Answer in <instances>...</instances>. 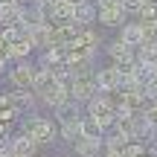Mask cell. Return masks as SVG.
I'll return each mask as SVG.
<instances>
[{
    "label": "cell",
    "mask_w": 157,
    "mask_h": 157,
    "mask_svg": "<svg viewBox=\"0 0 157 157\" xmlns=\"http://www.w3.org/2000/svg\"><path fill=\"white\" fill-rule=\"evenodd\" d=\"M23 134L35 143V146H52L58 140V128L52 125L50 117H41V113H29L23 119Z\"/></svg>",
    "instance_id": "obj_1"
},
{
    "label": "cell",
    "mask_w": 157,
    "mask_h": 157,
    "mask_svg": "<svg viewBox=\"0 0 157 157\" xmlns=\"http://www.w3.org/2000/svg\"><path fill=\"white\" fill-rule=\"evenodd\" d=\"M93 82H96V90L99 93H117V90H122V76H119L117 64L93 70Z\"/></svg>",
    "instance_id": "obj_2"
},
{
    "label": "cell",
    "mask_w": 157,
    "mask_h": 157,
    "mask_svg": "<svg viewBox=\"0 0 157 157\" xmlns=\"http://www.w3.org/2000/svg\"><path fill=\"white\" fill-rule=\"evenodd\" d=\"M67 93H70V99H73L76 105H87L99 90H96L93 76H78V78H73V82L67 84Z\"/></svg>",
    "instance_id": "obj_3"
},
{
    "label": "cell",
    "mask_w": 157,
    "mask_h": 157,
    "mask_svg": "<svg viewBox=\"0 0 157 157\" xmlns=\"http://www.w3.org/2000/svg\"><path fill=\"white\" fill-rule=\"evenodd\" d=\"M32 76H35V64L29 61H15V67L9 70V82L17 90H32Z\"/></svg>",
    "instance_id": "obj_4"
},
{
    "label": "cell",
    "mask_w": 157,
    "mask_h": 157,
    "mask_svg": "<svg viewBox=\"0 0 157 157\" xmlns=\"http://www.w3.org/2000/svg\"><path fill=\"white\" fill-rule=\"evenodd\" d=\"M41 102H44L47 108H52V111H58V108L64 105V102H70V93H67V84H58V82H52V84H47L41 93H35Z\"/></svg>",
    "instance_id": "obj_5"
},
{
    "label": "cell",
    "mask_w": 157,
    "mask_h": 157,
    "mask_svg": "<svg viewBox=\"0 0 157 157\" xmlns=\"http://www.w3.org/2000/svg\"><path fill=\"white\" fill-rule=\"evenodd\" d=\"M119 41L131 50H140L146 44V32H143V23H122L119 26Z\"/></svg>",
    "instance_id": "obj_6"
},
{
    "label": "cell",
    "mask_w": 157,
    "mask_h": 157,
    "mask_svg": "<svg viewBox=\"0 0 157 157\" xmlns=\"http://www.w3.org/2000/svg\"><path fill=\"white\" fill-rule=\"evenodd\" d=\"M6 96H9L12 108H15L17 113H32L35 99H38V96H35L32 90H17V87H12V93H6Z\"/></svg>",
    "instance_id": "obj_7"
},
{
    "label": "cell",
    "mask_w": 157,
    "mask_h": 157,
    "mask_svg": "<svg viewBox=\"0 0 157 157\" xmlns=\"http://www.w3.org/2000/svg\"><path fill=\"white\" fill-rule=\"evenodd\" d=\"M113 102H111V93H96L93 99L87 102V117H93V119H102V117H108V113H113Z\"/></svg>",
    "instance_id": "obj_8"
},
{
    "label": "cell",
    "mask_w": 157,
    "mask_h": 157,
    "mask_svg": "<svg viewBox=\"0 0 157 157\" xmlns=\"http://www.w3.org/2000/svg\"><path fill=\"white\" fill-rule=\"evenodd\" d=\"M9 151L12 157H35V151H38V146H35L32 140H29L26 134H15V137H9Z\"/></svg>",
    "instance_id": "obj_9"
},
{
    "label": "cell",
    "mask_w": 157,
    "mask_h": 157,
    "mask_svg": "<svg viewBox=\"0 0 157 157\" xmlns=\"http://www.w3.org/2000/svg\"><path fill=\"white\" fill-rule=\"evenodd\" d=\"M105 52L113 58V64H117V67H119V64H131V61H134V50H131V47H125L119 38L111 41V44H105Z\"/></svg>",
    "instance_id": "obj_10"
},
{
    "label": "cell",
    "mask_w": 157,
    "mask_h": 157,
    "mask_svg": "<svg viewBox=\"0 0 157 157\" xmlns=\"http://www.w3.org/2000/svg\"><path fill=\"white\" fill-rule=\"evenodd\" d=\"M73 23H76V26H93V23H96V6H93V0H84V3L73 6Z\"/></svg>",
    "instance_id": "obj_11"
},
{
    "label": "cell",
    "mask_w": 157,
    "mask_h": 157,
    "mask_svg": "<svg viewBox=\"0 0 157 157\" xmlns=\"http://www.w3.org/2000/svg\"><path fill=\"white\" fill-rule=\"evenodd\" d=\"M29 52H32V44H29L26 38H12L9 44H6L3 56H6V58H15V61H26Z\"/></svg>",
    "instance_id": "obj_12"
},
{
    "label": "cell",
    "mask_w": 157,
    "mask_h": 157,
    "mask_svg": "<svg viewBox=\"0 0 157 157\" xmlns=\"http://www.w3.org/2000/svg\"><path fill=\"white\" fill-rule=\"evenodd\" d=\"M58 137H61L64 143H73L82 137V117H76V119H64V122H58Z\"/></svg>",
    "instance_id": "obj_13"
},
{
    "label": "cell",
    "mask_w": 157,
    "mask_h": 157,
    "mask_svg": "<svg viewBox=\"0 0 157 157\" xmlns=\"http://www.w3.org/2000/svg\"><path fill=\"white\" fill-rule=\"evenodd\" d=\"M73 151L78 157H99L102 151V140H90V137H78L73 143Z\"/></svg>",
    "instance_id": "obj_14"
},
{
    "label": "cell",
    "mask_w": 157,
    "mask_h": 157,
    "mask_svg": "<svg viewBox=\"0 0 157 157\" xmlns=\"http://www.w3.org/2000/svg\"><path fill=\"white\" fill-rule=\"evenodd\" d=\"M96 21H99L102 26H111V29H117V26H122V23H128L122 9H102V12H96Z\"/></svg>",
    "instance_id": "obj_15"
},
{
    "label": "cell",
    "mask_w": 157,
    "mask_h": 157,
    "mask_svg": "<svg viewBox=\"0 0 157 157\" xmlns=\"http://www.w3.org/2000/svg\"><path fill=\"white\" fill-rule=\"evenodd\" d=\"M47 84H52V73H50L47 67H38V64H35V76H32V93H41V90H44Z\"/></svg>",
    "instance_id": "obj_16"
},
{
    "label": "cell",
    "mask_w": 157,
    "mask_h": 157,
    "mask_svg": "<svg viewBox=\"0 0 157 157\" xmlns=\"http://www.w3.org/2000/svg\"><path fill=\"white\" fill-rule=\"evenodd\" d=\"M102 134H105V131L99 128V122H96L93 117H82V137H90V140H102Z\"/></svg>",
    "instance_id": "obj_17"
},
{
    "label": "cell",
    "mask_w": 157,
    "mask_h": 157,
    "mask_svg": "<svg viewBox=\"0 0 157 157\" xmlns=\"http://www.w3.org/2000/svg\"><path fill=\"white\" fill-rule=\"evenodd\" d=\"M50 73H52V82H58V84H70V82H73V70H70L64 61L58 64V67H52Z\"/></svg>",
    "instance_id": "obj_18"
},
{
    "label": "cell",
    "mask_w": 157,
    "mask_h": 157,
    "mask_svg": "<svg viewBox=\"0 0 157 157\" xmlns=\"http://www.w3.org/2000/svg\"><path fill=\"white\" fill-rule=\"evenodd\" d=\"M56 117H58V122H64V119H76V117H78V105H76L73 99L64 102V105L56 111Z\"/></svg>",
    "instance_id": "obj_19"
},
{
    "label": "cell",
    "mask_w": 157,
    "mask_h": 157,
    "mask_svg": "<svg viewBox=\"0 0 157 157\" xmlns=\"http://www.w3.org/2000/svg\"><path fill=\"white\" fill-rule=\"evenodd\" d=\"M93 6H96V12H102V9H122V0H93Z\"/></svg>",
    "instance_id": "obj_20"
},
{
    "label": "cell",
    "mask_w": 157,
    "mask_h": 157,
    "mask_svg": "<svg viewBox=\"0 0 157 157\" xmlns=\"http://www.w3.org/2000/svg\"><path fill=\"white\" fill-rule=\"evenodd\" d=\"M143 119H146V122L151 125V128H157V102H154V105H148V108H146V113H143Z\"/></svg>",
    "instance_id": "obj_21"
},
{
    "label": "cell",
    "mask_w": 157,
    "mask_h": 157,
    "mask_svg": "<svg viewBox=\"0 0 157 157\" xmlns=\"http://www.w3.org/2000/svg\"><path fill=\"white\" fill-rule=\"evenodd\" d=\"M105 157H122V151H105Z\"/></svg>",
    "instance_id": "obj_22"
}]
</instances>
